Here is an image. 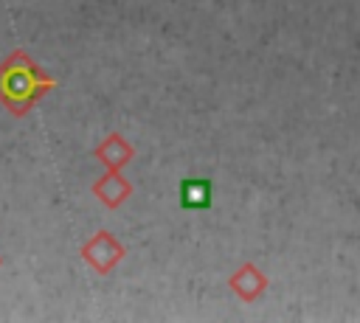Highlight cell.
I'll return each mask as SVG.
<instances>
[{"label": "cell", "mask_w": 360, "mask_h": 323, "mask_svg": "<svg viewBox=\"0 0 360 323\" xmlns=\"http://www.w3.org/2000/svg\"><path fill=\"white\" fill-rule=\"evenodd\" d=\"M56 87L59 79L48 76L34 62V56H28L20 48L0 62V104L17 118L28 115L37 107V101Z\"/></svg>", "instance_id": "cell-1"}, {"label": "cell", "mask_w": 360, "mask_h": 323, "mask_svg": "<svg viewBox=\"0 0 360 323\" xmlns=\"http://www.w3.org/2000/svg\"><path fill=\"white\" fill-rule=\"evenodd\" d=\"M127 256V247L110 233V230H96L84 244H82V258L84 264H90L98 275L112 272Z\"/></svg>", "instance_id": "cell-2"}, {"label": "cell", "mask_w": 360, "mask_h": 323, "mask_svg": "<svg viewBox=\"0 0 360 323\" xmlns=\"http://www.w3.org/2000/svg\"><path fill=\"white\" fill-rule=\"evenodd\" d=\"M228 286H231V292H233L239 301L250 303V301H256V298L267 289V275H264L253 261H242V264L231 272Z\"/></svg>", "instance_id": "cell-3"}, {"label": "cell", "mask_w": 360, "mask_h": 323, "mask_svg": "<svg viewBox=\"0 0 360 323\" xmlns=\"http://www.w3.org/2000/svg\"><path fill=\"white\" fill-rule=\"evenodd\" d=\"M93 157L104 163V169H124L132 157H135V146L121 135V132H110L96 149Z\"/></svg>", "instance_id": "cell-4"}, {"label": "cell", "mask_w": 360, "mask_h": 323, "mask_svg": "<svg viewBox=\"0 0 360 323\" xmlns=\"http://www.w3.org/2000/svg\"><path fill=\"white\" fill-rule=\"evenodd\" d=\"M93 194L112 211L118 205H124L132 194V185L121 177V169H107L96 183H93Z\"/></svg>", "instance_id": "cell-5"}, {"label": "cell", "mask_w": 360, "mask_h": 323, "mask_svg": "<svg viewBox=\"0 0 360 323\" xmlns=\"http://www.w3.org/2000/svg\"><path fill=\"white\" fill-rule=\"evenodd\" d=\"M214 202V185L208 177H186L180 183V205L186 211H208Z\"/></svg>", "instance_id": "cell-6"}, {"label": "cell", "mask_w": 360, "mask_h": 323, "mask_svg": "<svg viewBox=\"0 0 360 323\" xmlns=\"http://www.w3.org/2000/svg\"><path fill=\"white\" fill-rule=\"evenodd\" d=\"M0 264H3V258H0Z\"/></svg>", "instance_id": "cell-7"}]
</instances>
